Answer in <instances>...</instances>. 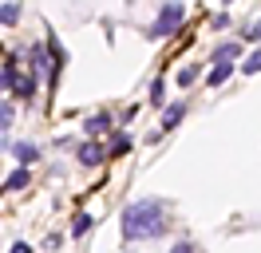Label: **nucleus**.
Listing matches in <instances>:
<instances>
[{"mask_svg": "<svg viewBox=\"0 0 261 253\" xmlns=\"http://www.w3.org/2000/svg\"><path fill=\"white\" fill-rule=\"evenodd\" d=\"M166 202L163 198H139L123 210V237L127 241H143V237H159L166 230Z\"/></svg>", "mask_w": 261, "mask_h": 253, "instance_id": "nucleus-1", "label": "nucleus"}, {"mask_svg": "<svg viewBox=\"0 0 261 253\" xmlns=\"http://www.w3.org/2000/svg\"><path fill=\"white\" fill-rule=\"evenodd\" d=\"M238 56H242V44H238V40H226V44L214 47V60H218V63H233Z\"/></svg>", "mask_w": 261, "mask_h": 253, "instance_id": "nucleus-8", "label": "nucleus"}, {"mask_svg": "<svg viewBox=\"0 0 261 253\" xmlns=\"http://www.w3.org/2000/svg\"><path fill=\"white\" fill-rule=\"evenodd\" d=\"M242 40H249V44H257V40H261V20H253V24L245 28V36H242Z\"/></svg>", "mask_w": 261, "mask_h": 253, "instance_id": "nucleus-16", "label": "nucleus"}, {"mask_svg": "<svg viewBox=\"0 0 261 253\" xmlns=\"http://www.w3.org/2000/svg\"><path fill=\"white\" fill-rule=\"evenodd\" d=\"M8 127H12V107L4 103V107H0V131H8Z\"/></svg>", "mask_w": 261, "mask_h": 253, "instance_id": "nucleus-18", "label": "nucleus"}, {"mask_svg": "<svg viewBox=\"0 0 261 253\" xmlns=\"http://www.w3.org/2000/svg\"><path fill=\"white\" fill-rule=\"evenodd\" d=\"M210 24H214V28H229V12H214Z\"/></svg>", "mask_w": 261, "mask_h": 253, "instance_id": "nucleus-19", "label": "nucleus"}, {"mask_svg": "<svg viewBox=\"0 0 261 253\" xmlns=\"http://www.w3.org/2000/svg\"><path fill=\"white\" fill-rule=\"evenodd\" d=\"M28 178H32V174H28V166H16V170L4 178V190H24V186H28Z\"/></svg>", "mask_w": 261, "mask_h": 253, "instance_id": "nucleus-11", "label": "nucleus"}, {"mask_svg": "<svg viewBox=\"0 0 261 253\" xmlns=\"http://www.w3.org/2000/svg\"><path fill=\"white\" fill-rule=\"evenodd\" d=\"M170 253H194V245H190V241H174V249Z\"/></svg>", "mask_w": 261, "mask_h": 253, "instance_id": "nucleus-20", "label": "nucleus"}, {"mask_svg": "<svg viewBox=\"0 0 261 253\" xmlns=\"http://www.w3.org/2000/svg\"><path fill=\"white\" fill-rule=\"evenodd\" d=\"M182 20H186V4H163L147 36H150V40H170V36L182 28Z\"/></svg>", "mask_w": 261, "mask_h": 253, "instance_id": "nucleus-2", "label": "nucleus"}, {"mask_svg": "<svg viewBox=\"0 0 261 253\" xmlns=\"http://www.w3.org/2000/svg\"><path fill=\"white\" fill-rule=\"evenodd\" d=\"M150 103H154V107H163V103H166V75L150 79Z\"/></svg>", "mask_w": 261, "mask_h": 253, "instance_id": "nucleus-12", "label": "nucleus"}, {"mask_svg": "<svg viewBox=\"0 0 261 253\" xmlns=\"http://www.w3.org/2000/svg\"><path fill=\"white\" fill-rule=\"evenodd\" d=\"M182 115H186V103H182V99H174V103H166L163 107V123H159V131H174V127L182 123Z\"/></svg>", "mask_w": 261, "mask_h": 253, "instance_id": "nucleus-5", "label": "nucleus"}, {"mask_svg": "<svg viewBox=\"0 0 261 253\" xmlns=\"http://www.w3.org/2000/svg\"><path fill=\"white\" fill-rule=\"evenodd\" d=\"M111 123H115L111 115H107V111H99V115H87V119H83V131H87V139L99 142V135H115Z\"/></svg>", "mask_w": 261, "mask_h": 253, "instance_id": "nucleus-3", "label": "nucleus"}, {"mask_svg": "<svg viewBox=\"0 0 261 253\" xmlns=\"http://www.w3.org/2000/svg\"><path fill=\"white\" fill-rule=\"evenodd\" d=\"M4 146L16 155L20 166H28V162H36V158H40V146H36V142H8V139H4Z\"/></svg>", "mask_w": 261, "mask_h": 253, "instance_id": "nucleus-6", "label": "nucleus"}, {"mask_svg": "<svg viewBox=\"0 0 261 253\" xmlns=\"http://www.w3.org/2000/svg\"><path fill=\"white\" fill-rule=\"evenodd\" d=\"M8 253H32V245H28V241H16V245H12Z\"/></svg>", "mask_w": 261, "mask_h": 253, "instance_id": "nucleus-21", "label": "nucleus"}, {"mask_svg": "<svg viewBox=\"0 0 261 253\" xmlns=\"http://www.w3.org/2000/svg\"><path fill=\"white\" fill-rule=\"evenodd\" d=\"M91 225H95V221H91V214H75V218H71V237H83Z\"/></svg>", "mask_w": 261, "mask_h": 253, "instance_id": "nucleus-14", "label": "nucleus"}, {"mask_svg": "<svg viewBox=\"0 0 261 253\" xmlns=\"http://www.w3.org/2000/svg\"><path fill=\"white\" fill-rule=\"evenodd\" d=\"M238 71H245V75H257V71H261V47H253V52L245 56V60H242V67H238Z\"/></svg>", "mask_w": 261, "mask_h": 253, "instance_id": "nucleus-13", "label": "nucleus"}, {"mask_svg": "<svg viewBox=\"0 0 261 253\" xmlns=\"http://www.w3.org/2000/svg\"><path fill=\"white\" fill-rule=\"evenodd\" d=\"M194 79H198V67H182V71H178V83H182V87H190Z\"/></svg>", "mask_w": 261, "mask_h": 253, "instance_id": "nucleus-17", "label": "nucleus"}, {"mask_svg": "<svg viewBox=\"0 0 261 253\" xmlns=\"http://www.w3.org/2000/svg\"><path fill=\"white\" fill-rule=\"evenodd\" d=\"M75 158H80L83 166H99V162L107 158V146H99L95 139H87V142H80V146H75Z\"/></svg>", "mask_w": 261, "mask_h": 253, "instance_id": "nucleus-4", "label": "nucleus"}, {"mask_svg": "<svg viewBox=\"0 0 261 253\" xmlns=\"http://www.w3.org/2000/svg\"><path fill=\"white\" fill-rule=\"evenodd\" d=\"M20 16H24L20 4H0V24H16Z\"/></svg>", "mask_w": 261, "mask_h": 253, "instance_id": "nucleus-15", "label": "nucleus"}, {"mask_svg": "<svg viewBox=\"0 0 261 253\" xmlns=\"http://www.w3.org/2000/svg\"><path fill=\"white\" fill-rule=\"evenodd\" d=\"M233 71H238L233 63H218V67H214L210 75H206V83H210V87H222V83H226V79L233 75Z\"/></svg>", "mask_w": 261, "mask_h": 253, "instance_id": "nucleus-10", "label": "nucleus"}, {"mask_svg": "<svg viewBox=\"0 0 261 253\" xmlns=\"http://www.w3.org/2000/svg\"><path fill=\"white\" fill-rule=\"evenodd\" d=\"M130 146H135V139H130L127 131H115L111 142H107V158H123V155H130Z\"/></svg>", "mask_w": 261, "mask_h": 253, "instance_id": "nucleus-7", "label": "nucleus"}, {"mask_svg": "<svg viewBox=\"0 0 261 253\" xmlns=\"http://www.w3.org/2000/svg\"><path fill=\"white\" fill-rule=\"evenodd\" d=\"M20 83H24V75L16 71V63H8V67L0 71V87H4L8 95H16V87H20Z\"/></svg>", "mask_w": 261, "mask_h": 253, "instance_id": "nucleus-9", "label": "nucleus"}]
</instances>
